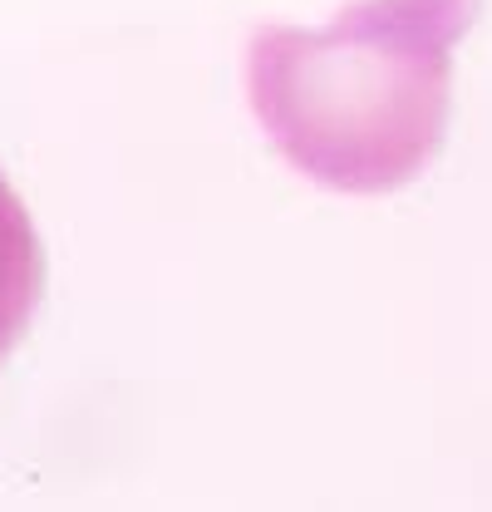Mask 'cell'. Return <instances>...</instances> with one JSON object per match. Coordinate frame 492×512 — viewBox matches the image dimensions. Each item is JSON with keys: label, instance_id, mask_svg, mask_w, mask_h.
Listing matches in <instances>:
<instances>
[{"label": "cell", "instance_id": "1", "mask_svg": "<svg viewBox=\"0 0 492 512\" xmlns=\"http://www.w3.org/2000/svg\"><path fill=\"white\" fill-rule=\"evenodd\" d=\"M478 0H350L325 30L261 25L246 94L271 148L335 192L414 183L443 143L453 50Z\"/></svg>", "mask_w": 492, "mask_h": 512}, {"label": "cell", "instance_id": "2", "mask_svg": "<svg viewBox=\"0 0 492 512\" xmlns=\"http://www.w3.org/2000/svg\"><path fill=\"white\" fill-rule=\"evenodd\" d=\"M40 291H45V252H40L35 222L0 173V365L25 335L40 306Z\"/></svg>", "mask_w": 492, "mask_h": 512}]
</instances>
